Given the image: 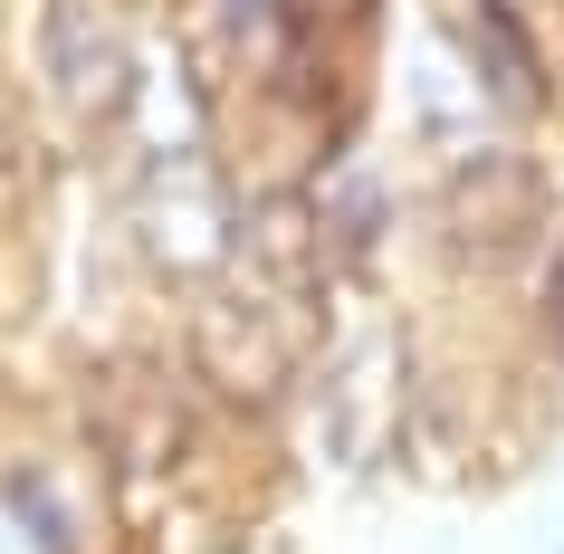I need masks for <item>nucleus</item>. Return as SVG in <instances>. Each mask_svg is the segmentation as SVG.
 <instances>
[{"label":"nucleus","instance_id":"nucleus-3","mask_svg":"<svg viewBox=\"0 0 564 554\" xmlns=\"http://www.w3.org/2000/svg\"><path fill=\"white\" fill-rule=\"evenodd\" d=\"M545 220H555V182L535 173L527 153H507V144L469 153V163L441 182V239L459 259H517Z\"/></svg>","mask_w":564,"mask_h":554},{"label":"nucleus","instance_id":"nucleus-7","mask_svg":"<svg viewBox=\"0 0 564 554\" xmlns=\"http://www.w3.org/2000/svg\"><path fill=\"white\" fill-rule=\"evenodd\" d=\"M441 10V39L478 67V87L498 96V116H535L545 106V67H535V39L507 0H431Z\"/></svg>","mask_w":564,"mask_h":554},{"label":"nucleus","instance_id":"nucleus-11","mask_svg":"<svg viewBox=\"0 0 564 554\" xmlns=\"http://www.w3.org/2000/svg\"><path fill=\"white\" fill-rule=\"evenodd\" d=\"M535 316H545V345H555V363H564V259L545 268V296H535Z\"/></svg>","mask_w":564,"mask_h":554},{"label":"nucleus","instance_id":"nucleus-6","mask_svg":"<svg viewBox=\"0 0 564 554\" xmlns=\"http://www.w3.org/2000/svg\"><path fill=\"white\" fill-rule=\"evenodd\" d=\"M87 431L106 439V459L124 468V478H144V468H173L182 459V402L163 392V373L153 363H106L87 392Z\"/></svg>","mask_w":564,"mask_h":554},{"label":"nucleus","instance_id":"nucleus-8","mask_svg":"<svg viewBox=\"0 0 564 554\" xmlns=\"http://www.w3.org/2000/svg\"><path fill=\"white\" fill-rule=\"evenodd\" d=\"M383 220H392V202H383V173H373L364 153L326 163V173H316V192H306V230H316V259H326V278H355V268L373 259Z\"/></svg>","mask_w":564,"mask_h":554},{"label":"nucleus","instance_id":"nucleus-1","mask_svg":"<svg viewBox=\"0 0 564 554\" xmlns=\"http://www.w3.org/2000/svg\"><path fill=\"white\" fill-rule=\"evenodd\" d=\"M124 239L153 278L173 287H220L239 268V239H249V210H239L230 173L210 163V144L192 153H153L144 182L124 192Z\"/></svg>","mask_w":564,"mask_h":554},{"label":"nucleus","instance_id":"nucleus-2","mask_svg":"<svg viewBox=\"0 0 564 554\" xmlns=\"http://www.w3.org/2000/svg\"><path fill=\"white\" fill-rule=\"evenodd\" d=\"M316 306H297V296L278 287H220L202 296V316H192V335H182V354H192V373H202V392H220L230 411H268L288 402V382H297L306 363V335H316Z\"/></svg>","mask_w":564,"mask_h":554},{"label":"nucleus","instance_id":"nucleus-5","mask_svg":"<svg viewBox=\"0 0 564 554\" xmlns=\"http://www.w3.org/2000/svg\"><path fill=\"white\" fill-rule=\"evenodd\" d=\"M134 39L116 30V10L106 0H48L39 10V67H48V87H58L67 116H124V96H134Z\"/></svg>","mask_w":564,"mask_h":554},{"label":"nucleus","instance_id":"nucleus-9","mask_svg":"<svg viewBox=\"0 0 564 554\" xmlns=\"http://www.w3.org/2000/svg\"><path fill=\"white\" fill-rule=\"evenodd\" d=\"M124 116H134V134H144V153H192L202 144V67L182 58V48H144L134 58V96H124Z\"/></svg>","mask_w":564,"mask_h":554},{"label":"nucleus","instance_id":"nucleus-4","mask_svg":"<svg viewBox=\"0 0 564 554\" xmlns=\"http://www.w3.org/2000/svg\"><path fill=\"white\" fill-rule=\"evenodd\" d=\"M412 411V354H402V325L373 316L355 345H335L326 363V431H335V459L373 468Z\"/></svg>","mask_w":564,"mask_h":554},{"label":"nucleus","instance_id":"nucleus-10","mask_svg":"<svg viewBox=\"0 0 564 554\" xmlns=\"http://www.w3.org/2000/svg\"><path fill=\"white\" fill-rule=\"evenodd\" d=\"M210 30L249 77H288L306 58V10L297 0H210Z\"/></svg>","mask_w":564,"mask_h":554}]
</instances>
